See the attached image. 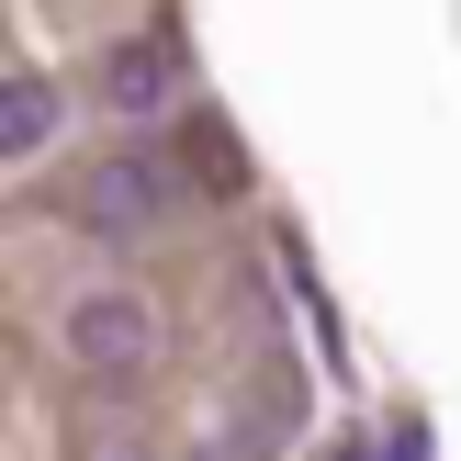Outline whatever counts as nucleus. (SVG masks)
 <instances>
[{
	"mask_svg": "<svg viewBox=\"0 0 461 461\" xmlns=\"http://www.w3.org/2000/svg\"><path fill=\"white\" fill-rule=\"evenodd\" d=\"M57 349H68V372H79V383H135V372H158V304H147V293H124V282H102V293L68 304Z\"/></svg>",
	"mask_w": 461,
	"mask_h": 461,
	"instance_id": "f257e3e1",
	"label": "nucleus"
},
{
	"mask_svg": "<svg viewBox=\"0 0 461 461\" xmlns=\"http://www.w3.org/2000/svg\"><path fill=\"white\" fill-rule=\"evenodd\" d=\"M102 102L124 113V124H158V113L180 102V57H169L158 34H124V45L102 57Z\"/></svg>",
	"mask_w": 461,
	"mask_h": 461,
	"instance_id": "7ed1b4c3",
	"label": "nucleus"
},
{
	"mask_svg": "<svg viewBox=\"0 0 461 461\" xmlns=\"http://www.w3.org/2000/svg\"><path fill=\"white\" fill-rule=\"evenodd\" d=\"M57 124H68L57 79H45V68H12V79H0V158H12V169H34V158L57 147Z\"/></svg>",
	"mask_w": 461,
	"mask_h": 461,
	"instance_id": "20e7f679",
	"label": "nucleus"
},
{
	"mask_svg": "<svg viewBox=\"0 0 461 461\" xmlns=\"http://www.w3.org/2000/svg\"><path fill=\"white\" fill-rule=\"evenodd\" d=\"M338 461H372V439H349V450H338ZM383 461H394V450H383Z\"/></svg>",
	"mask_w": 461,
	"mask_h": 461,
	"instance_id": "423d86ee",
	"label": "nucleus"
},
{
	"mask_svg": "<svg viewBox=\"0 0 461 461\" xmlns=\"http://www.w3.org/2000/svg\"><path fill=\"white\" fill-rule=\"evenodd\" d=\"M79 461H158V450H147V428L102 417V428H90V439H79Z\"/></svg>",
	"mask_w": 461,
	"mask_h": 461,
	"instance_id": "39448f33",
	"label": "nucleus"
},
{
	"mask_svg": "<svg viewBox=\"0 0 461 461\" xmlns=\"http://www.w3.org/2000/svg\"><path fill=\"white\" fill-rule=\"evenodd\" d=\"M169 214H180V180H169V158H147V147H113V158H90V192H79V225H90V248H147Z\"/></svg>",
	"mask_w": 461,
	"mask_h": 461,
	"instance_id": "f03ea898",
	"label": "nucleus"
},
{
	"mask_svg": "<svg viewBox=\"0 0 461 461\" xmlns=\"http://www.w3.org/2000/svg\"><path fill=\"white\" fill-rule=\"evenodd\" d=\"M192 461H225V450H192Z\"/></svg>",
	"mask_w": 461,
	"mask_h": 461,
	"instance_id": "0eeeda50",
	"label": "nucleus"
}]
</instances>
